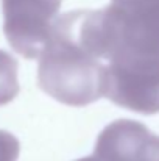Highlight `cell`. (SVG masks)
<instances>
[{"label":"cell","instance_id":"9","mask_svg":"<svg viewBox=\"0 0 159 161\" xmlns=\"http://www.w3.org/2000/svg\"><path fill=\"white\" fill-rule=\"evenodd\" d=\"M77 161H98L95 157H86V158H80V160H77Z\"/></svg>","mask_w":159,"mask_h":161},{"label":"cell","instance_id":"4","mask_svg":"<svg viewBox=\"0 0 159 161\" xmlns=\"http://www.w3.org/2000/svg\"><path fill=\"white\" fill-rule=\"evenodd\" d=\"M153 136L137 120H114L98 135L94 157L98 161H147Z\"/></svg>","mask_w":159,"mask_h":161},{"label":"cell","instance_id":"3","mask_svg":"<svg viewBox=\"0 0 159 161\" xmlns=\"http://www.w3.org/2000/svg\"><path fill=\"white\" fill-rule=\"evenodd\" d=\"M59 0H3L6 41L19 55L38 58L53 25Z\"/></svg>","mask_w":159,"mask_h":161},{"label":"cell","instance_id":"8","mask_svg":"<svg viewBox=\"0 0 159 161\" xmlns=\"http://www.w3.org/2000/svg\"><path fill=\"white\" fill-rule=\"evenodd\" d=\"M147 161H159V136H156V135L153 136Z\"/></svg>","mask_w":159,"mask_h":161},{"label":"cell","instance_id":"6","mask_svg":"<svg viewBox=\"0 0 159 161\" xmlns=\"http://www.w3.org/2000/svg\"><path fill=\"white\" fill-rule=\"evenodd\" d=\"M17 94V61L8 52L0 50V107L13 102Z\"/></svg>","mask_w":159,"mask_h":161},{"label":"cell","instance_id":"2","mask_svg":"<svg viewBox=\"0 0 159 161\" xmlns=\"http://www.w3.org/2000/svg\"><path fill=\"white\" fill-rule=\"evenodd\" d=\"M38 66L39 88L69 107H86L103 97L105 64L72 35L66 24L53 22Z\"/></svg>","mask_w":159,"mask_h":161},{"label":"cell","instance_id":"7","mask_svg":"<svg viewBox=\"0 0 159 161\" xmlns=\"http://www.w3.org/2000/svg\"><path fill=\"white\" fill-rule=\"evenodd\" d=\"M20 144L14 135L0 130V161H17Z\"/></svg>","mask_w":159,"mask_h":161},{"label":"cell","instance_id":"5","mask_svg":"<svg viewBox=\"0 0 159 161\" xmlns=\"http://www.w3.org/2000/svg\"><path fill=\"white\" fill-rule=\"evenodd\" d=\"M117 6L134 30L159 42V0H133Z\"/></svg>","mask_w":159,"mask_h":161},{"label":"cell","instance_id":"1","mask_svg":"<svg viewBox=\"0 0 159 161\" xmlns=\"http://www.w3.org/2000/svg\"><path fill=\"white\" fill-rule=\"evenodd\" d=\"M103 97L140 114L159 113V42L134 30L117 6L102 11Z\"/></svg>","mask_w":159,"mask_h":161}]
</instances>
